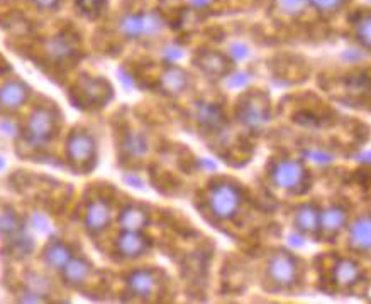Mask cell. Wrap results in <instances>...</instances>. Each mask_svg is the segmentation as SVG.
<instances>
[{
  "label": "cell",
  "mask_w": 371,
  "mask_h": 304,
  "mask_svg": "<svg viewBox=\"0 0 371 304\" xmlns=\"http://www.w3.org/2000/svg\"><path fill=\"white\" fill-rule=\"evenodd\" d=\"M241 205V195L238 188L229 183H219L209 193V206L217 218L227 220L236 215Z\"/></svg>",
  "instance_id": "1"
},
{
  "label": "cell",
  "mask_w": 371,
  "mask_h": 304,
  "mask_svg": "<svg viewBox=\"0 0 371 304\" xmlns=\"http://www.w3.org/2000/svg\"><path fill=\"white\" fill-rule=\"evenodd\" d=\"M271 179L285 191H297L305 181V167L293 159H285L271 167Z\"/></svg>",
  "instance_id": "2"
},
{
  "label": "cell",
  "mask_w": 371,
  "mask_h": 304,
  "mask_svg": "<svg viewBox=\"0 0 371 304\" xmlns=\"http://www.w3.org/2000/svg\"><path fill=\"white\" fill-rule=\"evenodd\" d=\"M268 275L277 286L289 287L292 284L297 282L298 278V266L295 262L293 257H290L289 254L273 255L268 264Z\"/></svg>",
  "instance_id": "3"
},
{
  "label": "cell",
  "mask_w": 371,
  "mask_h": 304,
  "mask_svg": "<svg viewBox=\"0 0 371 304\" xmlns=\"http://www.w3.org/2000/svg\"><path fill=\"white\" fill-rule=\"evenodd\" d=\"M163 29V21L157 14L145 15H126L121 22V31L127 38H139L147 34L153 36Z\"/></svg>",
  "instance_id": "4"
},
{
  "label": "cell",
  "mask_w": 371,
  "mask_h": 304,
  "mask_svg": "<svg viewBox=\"0 0 371 304\" xmlns=\"http://www.w3.org/2000/svg\"><path fill=\"white\" fill-rule=\"evenodd\" d=\"M239 119L245 123L247 129L251 130H259L263 129L266 122L270 120V110L268 105L263 102V98L259 97H251L247 98L242 107L239 109Z\"/></svg>",
  "instance_id": "5"
},
{
  "label": "cell",
  "mask_w": 371,
  "mask_h": 304,
  "mask_svg": "<svg viewBox=\"0 0 371 304\" xmlns=\"http://www.w3.org/2000/svg\"><path fill=\"white\" fill-rule=\"evenodd\" d=\"M147 249H150V242H147V238L143 237L139 231L124 230V234L117 238L119 254L127 259L139 257V255L145 254Z\"/></svg>",
  "instance_id": "6"
},
{
  "label": "cell",
  "mask_w": 371,
  "mask_h": 304,
  "mask_svg": "<svg viewBox=\"0 0 371 304\" xmlns=\"http://www.w3.org/2000/svg\"><path fill=\"white\" fill-rule=\"evenodd\" d=\"M95 144L90 135L87 134H73L68 141V155L73 162H89L94 158Z\"/></svg>",
  "instance_id": "7"
},
{
  "label": "cell",
  "mask_w": 371,
  "mask_h": 304,
  "mask_svg": "<svg viewBox=\"0 0 371 304\" xmlns=\"http://www.w3.org/2000/svg\"><path fill=\"white\" fill-rule=\"evenodd\" d=\"M349 245L358 252L371 250V217H361L349 228Z\"/></svg>",
  "instance_id": "8"
},
{
  "label": "cell",
  "mask_w": 371,
  "mask_h": 304,
  "mask_svg": "<svg viewBox=\"0 0 371 304\" xmlns=\"http://www.w3.org/2000/svg\"><path fill=\"white\" fill-rule=\"evenodd\" d=\"M54 119L53 114L48 110H38L29 120V137L36 142H43L46 139L51 137V132H53Z\"/></svg>",
  "instance_id": "9"
},
{
  "label": "cell",
  "mask_w": 371,
  "mask_h": 304,
  "mask_svg": "<svg viewBox=\"0 0 371 304\" xmlns=\"http://www.w3.org/2000/svg\"><path fill=\"white\" fill-rule=\"evenodd\" d=\"M361 275V267L351 259H341L336 266H334L333 278L334 282L341 287H349L358 282Z\"/></svg>",
  "instance_id": "10"
},
{
  "label": "cell",
  "mask_w": 371,
  "mask_h": 304,
  "mask_svg": "<svg viewBox=\"0 0 371 304\" xmlns=\"http://www.w3.org/2000/svg\"><path fill=\"white\" fill-rule=\"evenodd\" d=\"M346 225V210L341 206H330L321 213V230L326 237H334Z\"/></svg>",
  "instance_id": "11"
},
{
  "label": "cell",
  "mask_w": 371,
  "mask_h": 304,
  "mask_svg": "<svg viewBox=\"0 0 371 304\" xmlns=\"http://www.w3.org/2000/svg\"><path fill=\"white\" fill-rule=\"evenodd\" d=\"M295 227L300 234H314L321 228V211L314 205H304L295 213Z\"/></svg>",
  "instance_id": "12"
},
{
  "label": "cell",
  "mask_w": 371,
  "mask_h": 304,
  "mask_svg": "<svg viewBox=\"0 0 371 304\" xmlns=\"http://www.w3.org/2000/svg\"><path fill=\"white\" fill-rule=\"evenodd\" d=\"M127 284H129V289L133 291L136 296H141V298H147V296L153 294L158 286L157 278H154L153 272H150V271L133 272Z\"/></svg>",
  "instance_id": "13"
},
{
  "label": "cell",
  "mask_w": 371,
  "mask_h": 304,
  "mask_svg": "<svg viewBox=\"0 0 371 304\" xmlns=\"http://www.w3.org/2000/svg\"><path fill=\"white\" fill-rule=\"evenodd\" d=\"M27 98V88L19 82H10L0 88V105L6 109H17Z\"/></svg>",
  "instance_id": "14"
},
{
  "label": "cell",
  "mask_w": 371,
  "mask_h": 304,
  "mask_svg": "<svg viewBox=\"0 0 371 304\" xmlns=\"http://www.w3.org/2000/svg\"><path fill=\"white\" fill-rule=\"evenodd\" d=\"M110 222V208L103 202L92 203L87 211V227L94 231H101L109 225Z\"/></svg>",
  "instance_id": "15"
},
{
  "label": "cell",
  "mask_w": 371,
  "mask_h": 304,
  "mask_svg": "<svg viewBox=\"0 0 371 304\" xmlns=\"http://www.w3.org/2000/svg\"><path fill=\"white\" fill-rule=\"evenodd\" d=\"M147 213L138 206H129L122 211L121 227L127 231H141L147 225Z\"/></svg>",
  "instance_id": "16"
},
{
  "label": "cell",
  "mask_w": 371,
  "mask_h": 304,
  "mask_svg": "<svg viewBox=\"0 0 371 304\" xmlns=\"http://www.w3.org/2000/svg\"><path fill=\"white\" fill-rule=\"evenodd\" d=\"M161 85L170 93H180L189 86V75L180 68H170L165 75H163Z\"/></svg>",
  "instance_id": "17"
},
{
  "label": "cell",
  "mask_w": 371,
  "mask_h": 304,
  "mask_svg": "<svg viewBox=\"0 0 371 304\" xmlns=\"http://www.w3.org/2000/svg\"><path fill=\"white\" fill-rule=\"evenodd\" d=\"M63 271H65L66 282L77 286V284H82L89 278L90 266L85 261H82V259H70V262L63 267Z\"/></svg>",
  "instance_id": "18"
},
{
  "label": "cell",
  "mask_w": 371,
  "mask_h": 304,
  "mask_svg": "<svg viewBox=\"0 0 371 304\" xmlns=\"http://www.w3.org/2000/svg\"><path fill=\"white\" fill-rule=\"evenodd\" d=\"M197 117L198 122H201L202 126L209 127V129H217V127H221L222 123H224V115L219 110V107L212 105V103H202V105L198 107Z\"/></svg>",
  "instance_id": "19"
},
{
  "label": "cell",
  "mask_w": 371,
  "mask_h": 304,
  "mask_svg": "<svg viewBox=\"0 0 371 304\" xmlns=\"http://www.w3.org/2000/svg\"><path fill=\"white\" fill-rule=\"evenodd\" d=\"M45 259H46V262L50 264V266H53V267H65L66 264L70 262L71 254H70V250H68L66 247L63 245V243H54L53 242L46 249Z\"/></svg>",
  "instance_id": "20"
},
{
  "label": "cell",
  "mask_w": 371,
  "mask_h": 304,
  "mask_svg": "<svg viewBox=\"0 0 371 304\" xmlns=\"http://www.w3.org/2000/svg\"><path fill=\"white\" fill-rule=\"evenodd\" d=\"M198 65L205 73L209 75H221L224 73L226 70V61L222 56H219L217 53H207L203 54L201 59H198Z\"/></svg>",
  "instance_id": "21"
},
{
  "label": "cell",
  "mask_w": 371,
  "mask_h": 304,
  "mask_svg": "<svg viewBox=\"0 0 371 304\" xmlns=\"http://www.w3.org/2000/svg\"><path fill=\"white\" fill-rule=\"evenodd\" d=\"M354 34L363 47L371 50V14H365L358 19L356 26H354Z\"/></svg>",
  "instance_id": "22"
},
{
  "label": "cell",
  "mask_w": 371,
  "mask_h": 304,
  "mask_svg": "<svg viewBox=\"0 0 371 304\" xmlns=\"http://www.w3.org/2000/svg\"><path fill=\"white\" fill-rule=\"evenodd\" d=\"M277 9L285 15H298L304 12L309 0H275Z\"/></svg>",
  "instance_id": "23"
},
{
  "label": "cell",
  "mask_w": 371,
  "mask_h": 304,
  "mask_svg": "<svg viewBox=\"0 0 371 304\" xmlns=\"http://www.w3.org/2000/svg\"><path fill=\"white\" fill-rule=\"evenodd\" d=\"M346 0H309V3H312L317 10L321 12H334L344 3Z\"/></svg>",
  "instance_id": "24"
},
{
  "label": "cell",
  "mask_w": 371,
  "mask_h": 304,
  "mask_svg": "<svg viewBox=\"0 0 371 304\" xmlns=\"http://www.w3.org/2000/svg\"><path fill=\"white\" fill-rule=\"evenodd\" d=\"M305 155H307V159H309L310 162H315V164H329V162H333V155L327 154L326 151H321V149L307 151Z\"/></svg>",
  "instance_id": "25"
},
{
  "label": "cell",
  "mask_w": 371,
  "mask_h": 304,
  "mask_svg": "<svg viewBox=\"0 0 371 304\" xmlns=\"http://www.w3.org/2000/svg\"><path fill=\"white\" fill-rule=\"evenodd\" d=\"M15 228H17V220H15L14 215L7 213L0 217V231H2V234H6V231H14Z\"/></svg>",
  "instance_id": "26"
},
{
  "label": "cell",
  "mask_w": 371,
  "mask_h": 304,
  "mask_svg": "<svg viewBox=\"0 0 371 304\" xmlns=\"http://www.w3.org/2000/svg\"><path fill=\"white\" fill-rule=\"evenodd\" d=\"M36 6L43 7V9H51V7H54L59 0H33Z\"/></svg>",
  "instance_id": "27"
},
{
  "label": "cell",
  "mask_w": 371,
  "mask_h": 304,
  "mask_svg": "<svg viewBox=\"0 0 371 304\" xmlns=\"http://www.w3.org/2000/svg\"><path fill=\"white\" fill-rule=\"evenodd\" d=\"M289 240H290V243H292L293 247H302V245H304V237H302V235H290Z\"/></svg>",
  "instance_id": "28"
},
{
  "label": "cell",
  "mask_w": 371,
  "mask_h": 304,
  "mask_svg": "<svg viewBox=\"0 0 371 304\" xmlns=\"http://www.w3.org/2000/svg\"><path fill=\"white\" fill-rule=\"evenodd\" d=\"M83 2V7H87V9H89V7H97L99 3L102 2V0H82Z\"/></svg>",
  "instance_id": "29"
}]
</instances>
